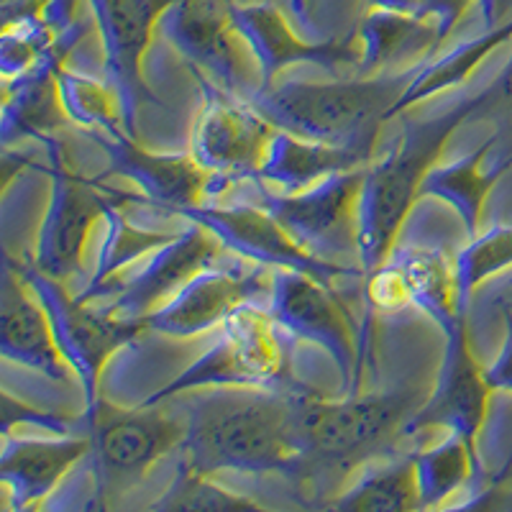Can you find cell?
I'll list each match as a JSON object with an SVG mask.
<instances>
[{
  "mask_svg": "<svg viewBox=\"0 0 512 512\" xmlns=\"http://www.w3.org/2000/svg\"><path fill=\"white\" fill-rule=\"evenodd\" d=\"M267 310L287 336L318 346L331 356L344 395L354 390L364 333L356 328L336 287L295 269H274Z\"/></svg>",
  "mask_w": 512,
  "mask_h": 512,
  "instance_id": "8fae6325",
  "label": "cell"
},
{
  "mask_svg": "<svg viewBox=\"0 0 512 512\" xmlns=\"http://www.w3.org/2000/svg\"><path fill=\"white\" fill-rule=\"evenodd\" d=\"M226 256V246L208 228L185 221V228H180L175 239L136 264L134 274L121 282V292L113 297L108 310L118 318L144 320L195 274L223 262Z\"/></svg>",
  "mask_w": 512,
  "mask_h": 512,
  "instance_id": "d6986e66",
  "label": "cell"
},
{
  "mask_svg": "<svg viewBox=\"0 0 512 512\" xmlns=\"http://www.w3.org/2000/svg\"><path fill=\"white\" fill-rule=\"evenodd\" d=\"M259 502L251 497L239 495L233 489L221 487L216 484L208 474L198 472L190 461L182 456L177 464L175 479L169 482L167 492L159 500L149 505V510H167V512H180V510H259Z\"/></svg>",
  "mask_w": 512,
  "mask_h": 512,
  "instance_id": "d6a6232c",
  "label": "cell"
},
{
  "mask_svg": "<svg viewBox=\"0 0 512 512\" xmlns=\"http://www.w3.org/2000/svg\"><path fill=\"white\" fill-rule=\"evenodd\" d=\"M328 505L333 510L356 512H408L420 510L418 472H415V451H400L387 459L364 466L351 487L338 492Z\"/></svg>",
  "mask_w": 512,
  "mask_h": 512,
  "instance_id": "f546056e",
  "label": "cell"
},
{
  "mask_svg": "<svg viewBox=\"0 0 512 512\" xmlns=\"http://www.w3.org/2000/svg\"><path fill=\"white\" fill-rule=\"evenodd\" d=\"M428 392L423 384H402L392 390L351 392L341 400H326L305 384L297 392L303 461L295 477L351 474L359 466L400 454L408 423Z\"/></svg>",
  "mask_w": 512,
  "mask_h": 512,
  "instance_id": "7a4b0ae2",
  "label": "cell"
},
{
  "mask_svg": "<svg viewBox=\"0 0 512 512\" xmlns=\"http://www.w3.org/2000/svg\"><path fill=\"white\" fill-rule=\"evenodd\" d=\"M274 269L251 264L241 256L203 269L169 297L162 308L146 315V331L169 338H195L221 328L246 305H267Z\"/></svg>",
  "mask_w": 512,
  "mask_h": 512,
  "instance_id": "7c38bea8",
  "label": "cell"
},
{
  "mask_svg": "<svg viewBox=\"0 0 512 512\" xmlns=\"http://www.w3.org/2000/svg\"><path fill=\"white\" fill-rule=\"evenodd\" d=\"M510 169L512 162L495 152V136H489L474 152L454 162L436 164L420 185V198L446 203L459 216L466 239H472L482 231L487 198Z\"/></svg>",
  "mask_w": 512,
  "mask_h": 512,
  "instance_id": "7402d4cb",
  "label": "cell"
},
{
  "mask_svg": "<svg viewBox=\"0 0 512 512\" xmlns=\"http://www.w3.org/2000/svg\"><path fill=\"white\" fill-rule=\"evenodd\" d=\"M512 267V223H495L466 241L454 254L456 305L469 315L472 297L492 277Z\"/></svg>",
  "mask_w": 512,
  "mask_h": 512,
  "instance_id": "4dcf8cb0",
  "label": "cell"
},
{
  "mask_svg": "<svg viewBox=\"0 0 512 512\" xmlns=\"http://www.w3.org/2000/svg\"><path fill=\"white\" fill-rule=\"evenodd\" d=\"M182 221L200 223L208 228L228 254L241 256L251 264H262L269 269H295L336 287L338 280H361L367 277L364 269L338 267L308 254L303 246L292 241L290 233L277 223V218L259 203H203L180 208L175 213Z\"/></svg>",
  "mask_w": 512,
  "mask_h": 512,
  "instance_id": "4fadbf2b",
  "label": "cell"
},
{
  "mask_svg": "<svg viewBox=\"0 0 512 512\" xmlns=\"http://www.w3.org/2000/svg\"><path fill=\"white\" fill-rule=\"evenodd\" d=\"M200 85V108L190 128V154L226 192L239 182L259 180L277 128L246 98L228 93L216 80L192 70Z\"/></svg>",
  "mask_w": 512,
  "mask_h": 512,
  "instance_id": "9c48e42d",
  "label": "cell"
},
{
  "mask_svg": "<svg viewBox=\"0 0 512 512\" xmlns=\"http://www.w3.org/2000/svg\"><path fill=\"white\" fill-rule=\"evenodd\" d=\"M477 121L495 123V152L512 162V54L492 85L479 90Z\"/></svg>",
  "mask_w": 512,
  "mask_h": 512,
  "instance_id": "836d02e7",
  "label": "cell"
},
{
  "mask_svg": "<svg viewBox=\"0 0 512 512\" xmlns=\"http://www.w3.org/2000/svg\"><path fill=\"white\" fill-rule=\"evenodd\" d=\"M44 146H47V172L52 177V190L41 218L31 264L52 280L70 282L82 269L90 231L105 221L108 210L116 205L149 203L144 195H131L103 185V177L82 175L67 144L57 136L44 139Z\"/></svg>",
  "mask_w": 512,
  "mask_h": 512,
  "instance_id": "8992f818",
  "label": "cell"
},
{
  "mask_svg": "<svg viewBox=\"0 0 512 512\" xmlns=\"http://www.w3.org/2000/svg\"><path fill=\"white\" fill-rule=\"evenodd\" d=\"M52 0H3V26L41 18Z\"/></svg>",
  "mask_w": 512,
  "mask_h": 512,
  "instance_id": "74e56055",
  "label": "cell"
},
{
  "mask_svg": "<svg viewBox=\"0 0 512 512\" xmlns=\"http://www.w3.org/2000/svg\"><path fill=\"white\" fill-rule=\"evenodd\" d=\"M472 3L474 0H425V16L436 21L441 39L446 41Z\"/></svg>",
  "mask_w": 512,
  "mask_h": 512,
  "instance_id": "8d00e7d4",
  "label": "cell"
},
{
  "mask_svg": "<svg viewBox=\"0 0 512 512\" xmlns=\"http://www.w3.org/2000/svg\"><path fill=\"white\" fill-rule=\"evenodd\" d=\"M500 292H502L500 295L502 303H512V274L500 282Z\"/></svg>",
  "mask_w": 512,
  "mask_h": 512,
  "instance_id": "ab89813d",
  "label": "cell"
},
{
  "mask_svg": "<svg viewBox=\"0 0 512 512\" xmlns=\"http://www.w3.org/2000/svg\"><path fill=\"white\" fill-rule=\"evenodd\" d=\"M492 384L469 344L466 320L443 333V359L436 384L408 423V438L425 431L456 433L479 451L492 400Z\"/></svg>",
  "mask_w": 512,
  "mask_h": 512,
  "instance_id": "2e32d148",
  "label": "cell"
},
{
  "mask_svg": "<svg viewBox=\"0 0 512 512\" xmlns=\"http://www.w3.org/2000/svg\"><path fill=\"white\" fill-rule=\"evenodd\" d=\"M21 425L29 428H41V431L52 433V436H67V433L85 431V413H54V410L31 408L26 402L16 400L11 392H3V436L13 433Z\"/></svg>",
  "mask_w": 512,
  "mask_h": 512,
  "instance_id": "e575fe53",
  "label": "cell"
},
{
  "mask_svg": "<svg viewBox=\"0 0 512 512\" xmlns=\"http://www.w3.org/2000/svg\"><path fill=\"white\" fill-rule=\"evenodd\" d=\"M372 159L374 157L369 154L356 152L349 146L308 141L277 128L262 169H259V180L280 192H300L328 180V177L367 167L372 164Z\"/></svg>",
  "mask_w": 512,
  "mask_h": 512,
  "instance_id": "cb8c5ba5",
  "label": "cell"
},
{
  "mask_svg": "<svg viewBox=\"0 0 512 512\" xmlns=\"http://www.w3.org/2000/svg\"><path fill=\"white\" fill-rule=\"evenodd\" d=\"M93 451L88 431L54 438L3 436L0 487L6 510H36Z\"/></svg>",
  "mask_w": 512,
  "mask_h": 512,
  "instance_id": "ffe728a7",
  "label": "cell"
},
{
  "mask_svg": "<svg viewBox=\"0 0 512 512\" xmlns=\"http://www.w3.org/2000/svg\"><path fill=\"white\" fill-rule=\"evenodd\" d=\"M369 8H379V11H395L408 13V16H425V0H367Z\"/></svg>",
  "mask_w": 512,
  "mask_h": 512,
  "instance_id": "f35d334b",
  "label": "cell"
},
{
  "mask_svg": "<svg viewBox=\"0 0 512 512\" xmlns=\"http://www.w3.org/2000/svg\"><path fill=\"white\" fill-rule=\"evenodd\" d=\"M108 157L105 177H121L141 190L149 208L175 216L180 208L218 203L226 195L213 177L200 169L192 154H154L134 136L88 134Z\"/></svg>",
  "mask_w": 512,
  "mask_h": 512,
  "instance_id": "e0dca14e",
  "label": "cell"
},
{
  "mask_svg": "<svg viewBox=\"0 0 512 512\" xmlns=\"http://www.w3.org/2000/svg\"><path fill=\"white\" fill-rule=\"evenodd\" d=\"M85 431L93 438L95 495L105 507V497L121 495L144 482V477L172 451H182L187 433L185 413L167 410V402L113 408L108 400H98L85 408Z\"/></svg>",
  "mask_w": 512,
  "mask_h": 512,
  "instance_id": "52a82bcc",
  "label": "cell"
},
{
  "mask_svg": "<svg viewBox=\"0 0 512 512\" xmlns=\"http://www.w3.org/2000/svg\"><path fill=\"white\" fill-rule=\"evenodd\" d=\"M356 41L361 49L356 77L382 75L390 67L408 70L436 57L443 44L441 31L431 18L379 8H369L367 16L361 18Z\"/></svg>",
  "mask_w": 512,
  "mask_h": 512,
  "instance_id": "603a6c76",
  "label": "cell"
},
{
  "mask_svg": "<svg viewBox=\"0 0 512 512\" xmlns=\"http://www.w3.org/2000/svg\"><path fill=\"white\" fill-rule=\"evenodd\" d=\"M420 510H443L454 505L456 495H474L482 482V459L456 433L441 443L415 451Z\"/></svg>",
  "mask_w": 512,
  "mask_h": 512,
  "instance_id": "83f0119b",
  "label": "cell"
},
{
  "mask_svg": "<svg viewBox=\"0 0 512 512\" xmlns=\"http://www.w3.org/2000/svg\"><path fill=\"white\" fill-rule=\"evenodd\" d=\"M59 95L70 123L80 126L85 134H126L121 100L111 82H98L67 67H59Z\"/></svg>",
  "mask_w": 512,
  "mask_h": 512,
  "instance_id": "1f68e13d",
  "label": "cell"
},
{
  "mask_svg": "<svg viewBox=\"0 0 512 512\" xmlns=\"http://www.w3.org/2000/svg\"><path fill=\"white\" fill-rule=\"evenodd\" d=\"M290 336L277 326L267 305H246L221 326V338L185 372L141 405H157L192 390L210 387H251V390H297L292 374Z\"/></svg>",
  "mask_w": 512,
  "mask_h": 512,
  "instance_id": "5b68a950",
  "label": "cell"
},
{
  "mask_svg": "<svg viewBox=\"0 0 512 512\" xmlns=\"http://www.w3.org/2000/svg\"><path fill=\"white\" fill-rule=\"evenodd\" d=\"M507 41H512V18L505 21V24L495 26V29L484 31L482 36L461 41V44H456L451 52L441 54V57L436 54L433 59H428L418 70V75L413 77L408 90L402 93V98L397 100L395 111H392V121L402 116V113H408L415 105L428 103V100L438 98V95L448 93V90L461 88L474 75L479 64L495 49L507 44Z\"/></svg>",
  "mask_w": 512,
  "mask_h": 512,
  "instance_id": "f1b7e54d",
  "label": "cell"
},
{
  "mask_svg": "<svg viewBox=\"0 0 512 512\" xmlns=\"http://www.w3.org/2000/svg\"><path fill=\"white\" fill-rule=\"evenodd\" d=\"M233 29L244 39L259 70V90L272 88L274 80L292 64H315L338 77L344 67L359 64V41L354 36L333 41H305L292 31L282 11L269 3H233Z\"/></svg>",
  "mask_w": 512,
  "mask_h": 512,
  "instance_id": "ac0fdd59",
  "label": "cell"
},
{
  "mask_svg": "<svg viewBox=\"0 0 512 512\" xmlns=\"http://www.w3.org/2000/svg\"><path fill=\"white\" fill-rule=\"evenodd\" d=\"M64 59H49L24 75L6 80L3 88V146L18 139H49L70 118L59 95V67Z\"/></svg>",
  "mask_w": 512,
  "mask_h": 512,
  "instance_id": "d4e9b609",
  "label": "cell"
},
{
  "mask_svg": "<svg viewBox=\"0 0 512 512\" xmlns=\"http://www.w3.org/2000/svg\"><path fill=\"white\" fill-rule=\"evenodd\" d=\"M126 205H116L105 216V233L98 249V262L90 282L77 292L82 303H103L111 300L121 290L131 264H139L144 256L152 254L159 246L169 244L180 231H159V228H141L131 223L123 213Z\"/></svg>",
  "mask_w": 512,
  "mask_h": 512,
  "instance_id": "4316f807",
  "label": "cell"
},
{
  "mask_svg": "<svg viewBox=\"0 0 512 512\" xmlns=\"http://www.w3.org/2000/svg\"><path fill=\"white\" fill-rule=\"evenodd\" d=\"M233 0H177L159 21V34L177 49L190 70L216 80L228 93L249 100L259 75L249 47L233 29Z\"/></svg>",
  "mask_w": 512,
  "mask_h": 512,
  "instance_id": "5bb4252c",
  "label": "cell"
},
{
  "mask_svg": "<svg viewBox=\"0 0 512 512\" xmlns=\"http://www.w3.org/2000/svg\"><path fill=\"white\" fill-rule=\"evenodd\" d=\"M103 44L105 80L121 100L128 136H139V111L144 103H159L141 75L149 44L167 8L177 0H88Z\"/></svg>",
  "mask_w": 512,
  "mask_h": 512,
  "instance_id": "9a60e30c",
  "label": "cell"
},
{
  "mask_svg": "<svg viewBox=\"0 0 512 512\" xmlns=\"http://www.w3.org/2000/svg\"><path fill=\"white\" fill-rule=\"evenodd\" d=\"M479 93L456 100L443 111L405 123L390 152L367 167L359 192V262L372 272L397 246L410 210L420 200L425 175L441 159L451 136L477 121Z\"/></svg>",
  "mask_w": 512,
  "mask_h": 512,
  "instance_id": "277c9868",
  "label": "cell"
},
{
  "mask_svg": "<svg viewBox=\"0 0 512 512\" xmlns=\"http://www.w3.org/2000/svg\"><path fill=\"white\" fill-rule=\"evenodd\" d=\"M210 387L177 395L185 408L182 456L198 472H249L295 477L303 461L297 392Z\"/></svg>",
  "mask_w": 512,
  "mask_h": 512,
  "instance_id": "6da1fadb",
  "label": "cell"
},
{
  "mask_svg": "<svg viewBox=\"0 0 512 512\" xmlns=\"http://www.w3.org/2000/svg\"><path fill=\"white\" fill-rule=\"evenodd\" d=\"M510 305H512V303H510Z\"/></svg>",
  "mask_w": 512,
  "mask_h": 512,
  "instance_id": "60d3db41",
  "label": "cell"
},
{
  "mask_svg": "<svg viewBox=\"0 0 512 512\" xmlns=\"http://www.w3.org/2000/svg\"><path fill=\"white\" fill-rule=\"evenodd\" d=\"M423 64L351 80L274 82L256 90L249 103L280 131L374 157L382 126L392 121L397 100Z\"/></svg>",
  "mask_w": 512,
  "mask_h": 512,
  "instance_id": "3957f363",
  "label": "cell"
},
{
  "mask_svg": "<svg viewBox=\"0 0 512 512\" xmlns=\"http://www.w3.org/2000/svg\"><path fill=\"white\" fill-rule=\"evenodd\" d=\"M0 354L6 361L54 382H70L75 377L59 351L47 310L11 256H6L0 280Z\"/></svg>",
  "mask_w": 512,
  "mask_h": 512,
  "instance_id": "44dd1931",
  "label": "cell"
},
{
  "mask_svg": "<svg viewBox=\"0 0 512 512\" xmlns=\"http://www.w3.org/2000/svg\"><path fill=\"white\" fill-rule=\"evenodd\" d=\"M502 318H505V341L497 354V359L484 367L487 382L492 384V390L510 392L512 395V305L502 303Z\"/></svg>",
  "mask_w": 512,
  "mask_h": 512,
  "instance_id": "d590c367",
  "label": "cell"
},
{
  "mask_svg": "<svg viewBox=\"0 0 512 512\" xmlns=\"http://www.w3.org/2000/svg\"><path fill=\"white\" fill-rule=\"evenodd\" d=\"M18 272L39 297L52 320L54 338L67 364L75 372L85 392V408H93L98 397L100 374L118 349L128 346L146 331L144 320H128L113 315L108 308H93L67 292L64 282L41 274L34 264H16Z\"/></svg>",
  "mask_w": 512,
  "mask_h": 512,
  "instance_id": "30bf717a",
  "label": "cell"
},
{
  "mask_svg": "<svg viewBox=\"0 0 512 512\" xmlns=\"http://www.w3.org/2000/svg\"><path fill=\"white\" fill-rule=\"evenodd\" d=\"M369 167V164H367ZM367 167L328 177L300 192H280L254 180V203L269 210L297 246L323 262L356 267L359 262V192Z\"/></svg>",
  "mask_w": 512,
  "mask_h": 512,
  "instance_id": "ba28073f",
  "label": "cell"
},
{
  "mask_svg": "<svg viewBox=\"0 0 512 512\" xmlns=\"http://www.w3.org/2000/svg\"><path fill=\"white\" fill-rule=\"evenodd\" d=\"M400 269L408 287L410 305L441 328V333L466 320L456 305V272L454 254L441 244H408L395 246L387 256Z\"/></svg>",
  "mask_w": 512,
  "mask_h": 512,
  "instance_id": "484cf974",
  "label": "cell"
}]
</instances>
